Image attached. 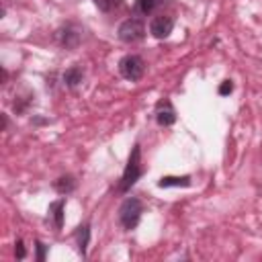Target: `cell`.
I'll use <instances>...</instances> for the list:
<instances>
[{"label": "cell", "instance_id": "6da1fadb", "mask_svg": "<svg viewBox=\"0 0 262 262\" xmlns=\"http://www.w3.org/2000/svg\"><path fill=\"white\" fill-rule=\"evenodd\" d=\"M143 168H141V149L139 145H133L131 154H129V160H127V166L123 170V178H121V184H119V190L121 192H127L141 176Z\"/></svg>", "mask_w": 262, "mask_h": 262}, {"label": "cell", "instance_id": "7a4b0ae2", "mask_svg": "<svg viewBox=\"0 0 262 262\" xmlns=\"http://www.w3.org/2000/svg\"><path fill=\"white\" fill-rule=\"evenodd\" d=\"M141 213H143V205L137 196H127L119 209V221L123 225V229L131 231L137 227L139 219H141Z\"/></svg>", "mask_w": 262, "mask_h": 262}, {"label": "cell", "instance_id": "3957f363", "mask_svg": "<svg viewBox=\"0 0 262 262\" xmlns=\"http://www.w3.org/2000/svg\"><path fill=\"white\" fill-rule=\"evenodd\" d=\"M119 39L123 43H135V41H141L145 37V23L137 16H131L127 20H123L119 25V31H117Z\"/></svg>", "mask_w": 262, "mask_h": 262}, {"label": "cell", "instance_id": "277c9868", "mask_svg": "<svg viewBox=\"0 0 262 262\" xmlns=\"http://www.w3.org/2000/svg\"><path fill=\"white\" fill-rule=\"evenodd\" d=\"M119 72L125 80H131V82H137L141 80L143 72H145V61L139 57V55H125L121 61H119Z\"/></svg>", "mask_w": 262, "mask_h": 262}, {"label": "cell", "instance_id": "5b68a950", "mask_svg": "<svg viewBox=\"0 0 262 262\" xmlns=\"http://www.w3.org/2000/svg\"><path fill=\"white\" fill-rule=\"evenodd\" d=\"M174 29V16L172 14H158L149 23V33L156 39H166Z\"/></svg>", "mask_w": 262, "mask_h": 262}, {"label": "cell", "instance_id": "8992f818", "mask_svg": "<svg viewBox=\"0 0 262 262\" xmlns=\"http://www.w3.org/2000/svg\"><path fill=\"white\" fill-rule=\"evenodd\" d=\"M154 115H156V123L160 127H170L176 121V111H174V106H172L170 100H160L156 104V113Z\"/></svg>", "mask_w": 262, "mask_h": 262}, {"label": "cell", "instance_id": "52a82bcc", "mask_svg": "<svg viewBox=\"0 0 262 262\" xmlns=\"http://www.w3.org/2000/svg\"><path fill=\"white\" fill-rule=\"evenodd\" d=\"M57 41L61 47L66 49H76L78 43H80V29L74 27V25H66L57 31Z\"/></svg>", "mask_w": 262, "mask_h": 262}, {"label": "cell", "instance_id": "ba28073f", "mask_svg": "<svg viewBox=\"0 0 262 262\" xmlns=\"http://www.w3.org/2000/svg\"><path fill=\"white\" fill-rule=\"evenodd\" d=\"M63 207H66V201H63V199L53 201V203L49 205V211H47V213H49V217H51L55 229H61V225H63Z\"/></svg>", "mask_w": 262, "mask_h": 262}, {"label": "cell", "instance_id": "9c48e42d", "mask_svg": "<svg viewBox=\"0 0 262 262\" xmlns=\"http://www.w3.org/2000/svg\"><path fill=\"white\" fill-rule=\"evenodd\" d=\"M53 188L59 192V194H70L76 190V178L72 174H66V176H59L55 182H53Z\"/></svg>", "mask_w": 262, "mask_h": 262}, {"label": "cell", "instance_id": "30bf717a", "mask_svg": "<svg viewBox=\"0 0 262 262\" xmlns=\"http://www.w3.org/2000/svg\"><path fill=\"white\" fill-rule=\"evenodd\" d=\"M63 84L68 86V88H76L80 82H82V78H84V72L78 68V66H72V68H68L66 72H63Z\"/></svg>", "mask_w": 262, "mask_h": 262}, {"label": "cell", "instance_id": "8fae6325", "mask_svg": "<svg viewBox=\"0 0 262 262\" xmlns=\"http://www.w3.org/2000/svg\"><path fill=\"white\" fill-rule=\"evenodd\" d=\"M76 242H78L80 254L86 256V248H88V242H90V225H88V223H82V225L76 229Z\"/></svg>", "mask_w": 262, "mask_h": 262}, {"label": "cell", "instance_id": "7c38bea8", "mask_svg": "<svg viewBox=\"0 0 262 262\" xmlns=\"http://www.w3.org/2000/svg\"><path fill=\"white\" fill-rule=\"evenodd\" d=\"M160 188H170V186H190V176H162L158 180Z\"/></svg>", "mask_w": 262, "mask_h": 262}, {"label": "cell", "instance_id": "4fadbf2b", "mask_svg": "<svg viewBox=\"0 0 262 262\" xmlns=\"http://www.w3.org/2000/svg\"><path fill=\"white\" fill-rule=\"evenodd\" d=\"M166 0H135V10L139 12V14H151L156 8H160L162 4H164Z\"/></svg>", "mask_w": 262, "mask_h": 262}, {"label": "cell", "instance_id": "5bb4252c", "mask_svg": "<svg viewBox=\"0 0 262 262\" xmlns=\"http://www.w3.org/2000/svg\"><path fill=\"white\" fill-rule=\"evenodd\" d=\"M92 2L102 12H113V10H117V8L123 6V0H92Z\"/></svg>", "mask_w": 262, "mask_h": 262}, {"label": "cell", "instance_id": "9a60e30c", "mask_svg": "<svg viewBox=\"0 0 262 262\" xmlns=\"http://www.w3.org/2000/svg\"><path fill=\"white\" fill-rule=\"evenodd\" d=\"M231 90H233V82L231 80H223L221 86H219V94L221 96H227V94H231Z\"/></svg>", "mask_w": 262, "mask_h": 262}, {"label": "cell", "instance_id": "2e32d148", "mask_svg": "<svg viewBox=\"0 0 262 262\" xmlns=\"http://www.w3.org/2000/svg\"><path fill=\"white\" fill-rule=\"evenodd\" d=\"M14 256H16L18 260H23V258L27 256V250H25V244H23L20 239H18V242L14 244Z\"/></svg>", "mask_w": 262, "mask_h": 262}, {"label": "cell", "instance_id": "e0dca14e", "mask_svg": "<svg viewBox=\"0 0 262 262\" xmlns=\"http://www.w3.org/2000/svg\"><path fill=\"white\" fill-rule=\"evenodd\" d=\"M35 246H37V260L43 262L45 260V244L43 242H35Z\"/></svg>", "mask_w": 262, "mask_h": 262}, {"label": "cell", "instance_id": "ac0fdd59", "mask_svg": "<svg viewBox=\"0 0 262 262\" xmlns=\"http://www.w3.org/2000/svg\"><path fill=\"white\" fill-rule=\"evenodd\" d=\"M6 125H8V121H6V115H2V131L6 129Z\"/></svg>", "mask_w": 262, "mask_h": 262}]
</instances>
